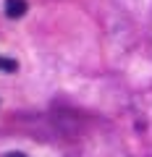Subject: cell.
Wrapping results in <instances>:
<instances>
[{
	"instance_id": "3",
	"label": "cell",
	"mask_w": 152,
	"mask_h": 157,
	"mask_svg": "<svg viewBox=\"0 0 152 157\" xmlns=\"http://www.w3.org/2000/svg\"><path fill=\"white\" fill-rule=\"evenodd\" d=\"M6 157H26V155H21V152H8Z\"/></svg>"
},
{
	"instance_id": "2",
	"label": "cell",
	"mask_w": 152,
	"mask_h": 157,
	"mask_svg": "<svg viewBox=\"0 0 152 157\" xmlns=\"http://www.w3.org/2000/svg\"><path fill=\"white\" fill-rule=\"evenodd\" d=\"M16 68H18L16 60H11V58H0V71H3V73H13Z\"/></svg>"
},
{
	"instance_id": "1",
	"label": "cell",
	"mask_w": 152,
	"mask_h": 157,
	"mask_svg": "<svg viewBox=\"0 0 152 157\" xmlns=\"http://www.w3.org/2000/svg\"><path fill=\"white\" fill-rule=\"evenodd\" d=\"M26 13V0H6V16L8 18H21Z\"/></svg>"
}]
</instances>
